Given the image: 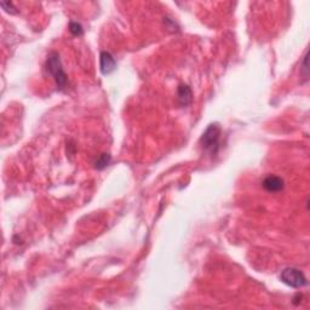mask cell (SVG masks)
Returning a JSON list of instances; mask_svg holds the SVG:
<instances>
[{
  "label": "cell",
  "instance_id": "cell-1",
  "mask_svg": "<svg viewBox=\"0 0 310 310\" xmlns=\"http://www.w3.org/2000/svg\"><path fill=\"white\" fill-rule=\"evenodd\" d=\"M46 70L55 78L56 84L60 89H64L67 85V75L63 70L60 55L57 52H51L47 57L46 61Z\"/></svg>",
  "mask_w": 310,
  "mask_h": 310
},
{
  "label": "cell",
  "instance_id": "cell-2",
  "mask_svg": "<svg viewBox=\"0 0 310 310\" xmlns=\"http://www.w3.org/2000/svg\"><path fill=\"white\" fill-rule=\"evenodd\" d=\"M219 138H221V127L217 124H212L207 127L201 137L204 149L211 154H217L219 149Z\"/></svg>",
  "mask_w": 310,
  "mask_h": 310
},
{
  "label": "cell",
  "instance_id": "cell-3",
  "mask_svg": "<svg viewBox=\"0 0 310 310\" xmlns=\"http://www.w3.org/2000/svg\"><path fill=\"white\" fill-rule=\"evenodd\" d=\"M280 279L287 286L292 287V289H301V287L307 286L308 280L303 271H301L297 268H286L281 271Z\"/></svg>",
  "mask_w": 310,
  "mask_h": 310
},
{
  "label": "cell",
  "instance_id": "cell-4",
  "mask_svg": "<svg viewBox=\"0 0 310 310\" xmlns=\"http://www.w3.org/2000/svg\"><path fill=\"white\" fill-rule=\"evenodd\" d=\"M100 68L102 74L108 75L110 73H113L117 68V62H115L114 57L112 56V54L107 51L101 52L100 56Z\"/></svg>",
  "mask_w": 310,
  "mask_h": 310
},
{
  "label": "cell",
  "instance_id": "cell-5",
  "mask_svg": "<svg viewBox=\"0 0 310 310\" xmlns=\"http://www.w3.org/2000/svg\"><path fill=\"white\" fill-rule=\"evenodd\" d=\"M263 188L266 190L271 191V193H278V191L284 189V180L278 177V176H268L263 181Z\"/></svg>",
  "mask_w": 310,
  "mask_h": 310
},
{
  "label": "cell",
  "instance_id": "cell-6",
  "mask_svg": "<svg viewBox=\"0 0 310 310\" xmlns=\"http://www.w3.org/2000/svg\"><path fill=\"white\" fill-rule=\"evenodd\" d=\"M178 97H180L182 105H188L191 102V91L186 85H182L178 89Z\"/></svg>",
  "mask_w": 310,
  "mask_h": 310
},
{
  "label": "cell",
  "instance_id": "cell-7",
  "mask_svg": "<svg viewBox=\"0 0 310 310\" xmlns=\"http://www.w3.org/2000/svg\"><path fill=\"white\" fill-rule=\"evenodd\" d=\"M110 163V155L109 154H102L98 158V160L96 161V167L98 170H102L105 166H108V164Z\"/></svg>",
  "mask_w": 310,
  "mask_h": 310
},
{
  "label": "cell",
  "instance_id": "cell-8",
  "mask_svg": "<svg viewBox=\"0 0 310 310\" xmlns=\"http://www.w3.org/2000/svg\"><path fill=\"white\" fill-rule=\"evenodd\" d=\"M69 29H70V33L74 35H83V33H84V31H83V27L80 26L78 22H70Z\"/></svg>",
  "mask_w": 310,
  "mask_h": 310
}]
</instances>
